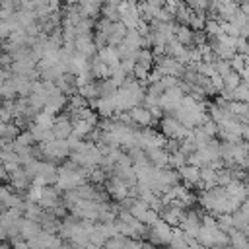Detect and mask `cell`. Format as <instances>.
<instances>
[{
	"instance_id": "6da1fadb",
	"label": "cell",
	"mask_w": 249,
	"mask_h": 249,
	"mask_svg": "<svg viewBox=\"0 0 249 249\" xmlns=\"http://www.w3.org/2000/svg\"><path fill=\"white\" fill-rule=\"evenodd\" d=\"M228 198H230V195H228L226 187H214V189H208V191L200 193L198 202L204 210H208V214L220 216V214H226Z\"/></svg>"
},
{
	"instance_id": "7a4b0ae2",
	"label": "cell",
	"mask_w": 249,
	"mask_h": 249,
	"mask_svg": "<svg viewBox=\"0 0 249 249\" xmlns=\"http://www.w3.org/2000/svg\"><path fill=\"white\" fill-rule=\"evenodd\" d=\"M39 150H41L45 161H51V163L62 161L66 156L72 154L68 140H51V142H43V144H39Z\"/></svg>"
},
{
	"instance_id": "3957f363",
	"label": "cell",
	"mask_w": 249,
	"mask_h": 249,
	"mask_svg": "<svg viewBox=\"0 0 249 249\" xmlns=\"http://www.w3.org/2000/svg\"><path fill=\"white\" fill-rule=\"evenodd\" d=\"M146 237L152 245H169V241L173 237V230L165 220H160V222H156L154 226L148 228Z\"/></svg>"
},
{
	"instance_id": "277c9868",
	"label": "cell",
	"mask_w": 249,
	"mask_h": 249,
	"mask_svg": "<svg viewBox=\"0 0 249 249\" xmlns=\"http://www.w3.org/2000/svg\"><path fill=\"white\" fill-rule=\"evenodd\" d=\"M58 183V167L51 161H41V167H39V175L33 179V185L37 187H49V185H54Z\"/></svg>"
},
{
	"instance_id": "5b68a950",
	"label": "cell",
	"mask_w": 249,
	"mask_h": 249,
	"mask_svg": "<svg viewBox=\"0 0 249 249\" xmlns=\"http://www.w3.org/2000/svg\"><path fill=\"white\" fill-rule=\"evenodd\" d=\"M200 226H202V218L198 216V212H195V210H187L179 228L185 231L187 237L196 239V235H198V231H200Z\"/></svg>"
},
{
	"instance_id": "8992f818",
	"label": "cell",
	"mask_w": 249,
	"mask_h": 249,
	"mask_svg": "<svg viewBox=\"0 0 249 249\" xmlns=\"http://www.w3.org/2000/svg\"><path fill=\"white\" fill-rule=\"evenodd\" d=\"M105 191L109 193V196L111 198H115V200H124V198H128L130 196V187L124 183V181H121L119 177H111V179H107V183H105Z\"/></svg>"
},
{
	"instance_id": "52a82bcc",
	"label": "cell",
	"mask_w": 249,
	"mask_h": 249,
	"mask_svg": "<svg viewBox=\"0 0 249 249\" xmlns=\"http://www.w3.org/2000/svg\"><path fill=\"white\" fill-rule=\"evenodd\" d=\"M74 132V124L70 115H56L54 124H53V134L56 140H68L70 134Z\"/></svg>"
},
{
	"instance_id": "ba28073f",
	"label": "cell",
	"mask_w": 249,
	"mask_h": 249,
	"mask_svg": "<svg viewBox=\"0 0 249 249\" xmlns=\"http://www.w3.org/2000/svg\"><path fill=\"white\" fill-rule=\"evenodd\" d=\"M130 113V119H132V124L134 126H142V128H150L152 124H154V115L150 113V109L148 107H144V105H138V107H134V109H130L128 111Z\"/></svg>"
},
{
	"instance_id": "9c48e42d",
	"label": "cell",
	"mask_w": 249,
	"mask_h": 249,
	"mask_svg": "<svg viewBox=\"0 0 249 249\" xmlns=\"http://www.w3.org/2000/svg\"><path fill=\"white\" fill-rule=\"evenodd\" d=\"M74 45H76V54H82L86 58H91L99 51L93 41V35H80V37H76Z\"/></svg>"
},
{
	"instance_id": "30bf717a",
	"label": "cell",
	"mask_w": 249,
	"mask_h": 249,
	"mask_svg": "<svg viewBox=\"0 0 249 249\" xmlns=\"http://www.w3.org/2000/svg\"><path fill=\"white\" fill-rule=\"evenodd\" d=\"M161 220H165L171 228H179L181 222H183V216H185V208L181 206H175V204H165L163 210L160 212Z\"/></svg>"
},
{
	"instance_id": "8fae6325",
	"label": "cell",
	"mask_w": 249,
	"mask_h": 249,
	"mask_svg": "<svg viewBox=\"0 0 249 249\" xmlns=\"http://www.w3.org/2000/svg\"><path fill=\"white\" fill-rule=\"evenodd\" d=\"M0 202H2V210H8V208H19V210L23 212V206H25V200H23L19 195L12 193V191H10V185L2 187Z\"/></svg>"
},
{
	"instance_id": "7c38bea8",
	"label": "cell",
	"mask_w": 249,
	"mask_h": 249,
	"mask_svg": "<svg viewBox=\"0 0 249 249\" xmlns=\"http://www.w3.org/2000/svg\"><path fill=\"white\" fill-rule=\"evenodd\" d=\"M58 204H62L60 189L45 187V189H43V196H41V200H39V206L45 208V210H53V208H56Z\"/></svg>"
},
{
	"instance_id": "4fadbf2b",
	"label": "cell",
	"mask_w": 249,
	"mask_h": 249,
	"mask_svg": "<svg viewBox=\"0 0 249 249\" xmlns=\"http://www.w3.org/2000/svg\"><path fill=\"white\" fill-rule=\"evenodd\" d=\"M89 72L93 74L95 80H109L113 76V68L105 62L99 60V56H93L89 58Z\"/></svg>"
},
{
	"instance_id": "5bb4252c",
	"label": "cell",
	"mask_w": 249,
	"mask_h": 249,
	"mask_svg": "<svg viewBox=\"0 0 249 249\" xmlns=\"http://www.w3.org/2000/svg\"><path fill=\"white\" fill-rule=\"evenodd\" d=\"M148 156V161L158 167V169H163V167H169V152L165 148H152L146 152Z\"/></svg>"
},
{
	"instance_id": "9a60e30c",
	"label": "cell",
	"mask_w": 249,
	"mask_h": 249,
	"mask_svg": "<svg viewBox=\"0 0 249 249\" xmlns=\"http://www.w3.org/2000/svg\"><path fill=\"white\" fill-rule=\"evenodd\" d=\"M64 107H68V97H66L62 91H56L54 95L49 97V101H47V105H45L43 111H47V113H51V115L56 117Z\"/></svg>"
},
{
	"instance_id": "2e32d148",
	"label": "cell",
	"mask_w": 249,
	"mask_h": 249,
	"mask_svg": "<svg viewBox=\"0 0 249 249\" xmlns=\"http://www.w3.org/2000/svg\"><path fill=\"white\" fill-rule=\"evenodd\" d=\"M97 56H99V60H101V62L109 64L111 68L121 66V56H119V53H117V47L107 45V47H103V49H99V51H97Z\"/></svg>"
},
{
	"instance_id": "e0dca14e",
	"label": "cell",
	"mask_w": 249,
	"mask_h": 249,
	"mask_svg": "<svg viewBox=\"0 0 249 249\" xmlns=\"http://www.w3.org/2000/svg\"><path fill=\"white\" fill-rule=\"evenodd\" d=\"M177 171H179V175H181V179L185 181L187 187H189V185H200V167L187 163V165H183V167L177 169Z\"/></svg>"
},
{
	"instance_id": "ac0fdd59",
	"label": "cell",
	"mask_w": 249,
	"mask_h": 249,
	"mask_svg": "<svg viewBox=\"0 0 249 249\" xmlns=\"http://www.w3.org/2000/svg\"><path fill=\"white\" fill-rule=\"evenodd\" d=\"M41 231H43V228H41V224H39V222L29 220V218H23V222H21V237H23L25 241H29V239L37 237Z\"/></svg>"
},
{
	"instance_id": "d6986e66",
	"label": "cell",
	"mask_w": 249,
	"mask_h": 249,
	"mask_svg": "<svg viewBox=\"0 0 249 249\" xmlns=\"http://www.w3.org/2000/svg\"><path fill=\"white\" fill-rule=\"evenodd\" d=\"M193 241H195V239L187 237L181 228H175V230H173V237H171V241H169V249H189V245H191Z\"/></svg>"
},
{
	"instance_id": "ffe728a7",
	"label": "cell",
	"mask_w": 249,
	"mask_h": 249,
	"mask_svg": "<svg viewBox=\"0 0 249 249\" xmlns=\"http://www.w3.org/2000/svg\"><path fill=\"white\" fill-rule=\"evenodd\" d=\"M175 39L185 47H195V31L189 25H177Z\"/></svg>"
},
{
	"instance_id": "44dd1931",
	"label": "cell",
	"mask_w": 249,
	"mask_h": 249,
	"mask_svg": "<svg viewBox=\"0 0 249 249\" xmlns=\"http://www.w3.org/2000/svg\"><path fill=\"white\" fill-rule=\"evenodd\" d=\"M136 64H140V66H144V68H148V70H154V64H156V56H154V53H152V49H140L138 53H136Z\"/></svg>"
},
{
	"instance_id": "7402d4cb",
	"label": "cell",
	"mask_w": 249,
	"mask_h": 249,
	"mask_svg": "<svg viewBox=\"0 0 249 249\" xmlns=\"http://www.w3.org/2000/svg\"><path fill=\"white\" fill-rule=\"evenodd\" d=\"M230 245L237 249H249V235L241 230H231L230 231Z\"/></svg>"
},
{
	"instance_id": "603a6c76",
	"label": "cell",
	"mask_w": 249,
	"mask_h": 249,
	"mask_svg": "<svg viewBox=\"0 0 249 249\" xmlns=\"http://www.w3.org/2000/svg\"><path fill=\"white\" fill-rule=\"evenodd\" d=\"M21 134V128L16 123H2L0 124V136L2 140H16Z\"/></svg>"
},
{
	"instance_id": "cb8c5ba5",
	"label": "cell",
	"mask_w": 249,
	"mask_h": 249,
	"mask_svg": "<svg viewBox=\"0 0 249 249\" xmlns=\"http://www.w3.org/2000/svg\"><path fill=\"white\" fill-rule=\"evenodd\" d=\"M191 16H193V10L187 6V2H181L173 18H175V21H177L179 25H189V21H191Z\"/></svg>"
},
{
	"instance_id": "d4e9b609",
	"label": "cell",
	"mask_w": 249,
	"mask_h": 249,
	"mask_svg": "<svg viewBox=\"0 0 249 249\" xmlns=\"http://www.w3.org/2000/svg\"><path fill=\"white\" fill-rule=\"evenodd\" d=\"M97 88H99V97H113L119 89V86L109 78V80H99L97 82Z\"/></svg>"
},
{
	"instance_id": "484cf974",
	"label": "cell",
	"mask_w": 249,
	"mask_h": 249,
	"mask_svg": "<svg viewBox=\"0 0 249 249\" xmlns=\"http://www.w3.org/2000/svg\"><path fill=\"white\" fill-rule=\"evenodd\" d=\"M189 27L193 31H204V27H206V12H193Z\"/></svg>"
},
{
	"instance_id": "4316f807",
	"label": "cell",
	"mask_w": 249,
	"mask_h": 249,
	"mask_svg": "<svg viewBox=\"0 0 249 249\" xmlns=\"http://www.w3.org/2000/svg\"><path fill=\"white\" fill-rule=\"evenodd\" d=\"M78 93H80L82 97H86L89 103H91V101H95V99H99V88H97V82H91V84H88V86L80 88V89H78Z\"/></svg>"
},
{
	"instance_id": "83f0119b",
	"label": "cell",
	"mask_w": 249,
	"mask_h": 249,
	"mask_svg": "<svg viewBox=\"0 0 249 249\" xmlns=\"http://www.w3.org/2000/svg\"><path fill=\"white\" fill-rule=\"evenodd\" d=\"M148 210H150V206H148V202H144V200H140V198H136L134 202H132V206H130V214L134 216V218H138L140 222L144 220V216L148 214Z\"/></svg>"
},
{
	"instance_id": "f1b7e54d",
	"label": "cell",
	"mask_w": 249,
	"mask_h": 249,
	"mask_svg": "<svg viewBox=\"0 0 249 249\" xmlns=\"http://www.w3.org/2000/svg\"><path fill=\"white\" fill-rule=\"evenodd\" d=\"M224 78V86L226 88H230V89H235L237 86H241L243 84V78H241V74L239 72H235V70H230L226 76H222Z\"/></svg>"
},
{
	"instance_id": "f546056e",
	"label": "cell",
	"mask_w": 249,
	"mask_h": 249,
	"mask_svg": "<svg viewBox=\"0 0 249 249\" xmlns=\"http://www.w3.org/2000/svg\"><path fill=\"white\" fill-rule=\"evenodd\" d=\"M54 115H51V113H47V111H39L37 115H35V119H33V123H37L39 126H43V128H53V124H54Z\"/></svg>"
},
{
	"instance_id": "4dcf8cb0",
	"label": "cell",
	"mask_w": 249,
	"mask_h": 249,
	"mask_svg": "<svg viewBox=\"0 0 249 249\" xmlns=\"http://www.w3.org/2000/svg\"><path fill=\"white\" fill-rule=\"evenodd\" d=\"M187 163H189V158H187L181 150L169 154V167H171V169H181V167L187 165Z\"/></svg>"
},
{
	"instance_id": "1f68e13d",
	"label": "cell",
	"mask_w": 249,
	"mask_h": 249,
	"mask_svg": "<svg viewBox=\"0 0 249 249\" xmlns=\"http://www.w3.org/2000/svg\"><path fill=\"white\" fill-rule=\"evenodd\" d=\"M218 226H220V230H224V231H231V230H235V224H233V216L231 214H220L218 216Z\"/></svg>"
},
{
	"instance_id": "d6a6232c",
	"label": "cell",
	"mask_w": 249,
	"mask_h": 249,
	"mask_svg": "<svg viewBox=\"0 0 249 249\" xmlns=\"http://www.w3.org/2000/svg\"><path fill=\"white\" fill-rule=\"evenodd\" d=\"M233 101H243V103H249V86H247L245 82L233 89Z\"/></svg>"
},
{
	"instance_id": "836d02e7",
	"label": "cell",
	"mask_w": 249,
	"mask_h": 249,
	"mask_svg": "<svg viewBox=\"0 0 249 249\" xmlns=\"http://www.w3.org/2000/svg\"><path fill=\"white\" fill-rule=\"evenodd\" d=\"M231 181H233V173H231V169H228V167L218 169V187H228Z\"/></svg>"
},
{
	"instance_id": "e575fe53",
	"label": "cell",
	"mask_w": 249,
	"mask_h": 249,
	"mask_svg": "<svg viewBox=\"0 0 249 249\" xmlns=\"http://www.w3.org/2000/svg\"><path fill=\"white\" fill-rule=\"evenodd\" d=\"M230 64H231V68L235 70V72H243L245 68H247V62H245V56H241V54H235L231 60H230Z\"/></svg>"
},
{
	"instance_id": "d590c367",
	"label": "cell",
	"mask_w": 249,
	"mask_h": 249,
	"mask_svg": "<svg viewBox=\"0 0 249 249\" xmlns=\"http://www.w3.org/2000/svg\"><path fill=\"white\" fill-rule=\"evenodd\" d=\"M16 142H18L19 146H33V144H35V138H33V134H31L29 130H23V132L16 138Z\"/></svg>"
},
{
	"instance_id": "8d00e7d4",
	"label": "cell",
	"mask_w": 249,
	"mask_h": 249,
	"mask_svg": "<svg viewBox=\"0 0 249 249\" xmlns=\"http://www.w3.org/2000/svg\"><path fill=\"white\" fill-rule=\"evenodd\" d=\"M202 128H204V132L210 136V138H214V136H218V123L216 121H212V119H208L204 124H202Z\"/></svg>"
},
{
	"instance_id": "74e56055",
	"label": "cell",
	"mask_w": 249,
	"mask_h": 249,
	"mask_svg": "<svg viewBox=\"0 0 249 249\" xmlns=\"http://www.w3.org/2000/svg\"><path fill=\"white\" fill-rule=\"evenodd\" d=\"M237 54H241V56H249V39H245V37H237Z\"/></svg>"
},
{
	"instance_id": "f35d334b",
	"label": "cell",
	"mask_w": 249,
	"mask_h": 249,
	"mask_svg": "<svg viewBox=\"0 0 249 249\" xmlns=\"http://www.w3.org/2000/svg\"><path fill=\"white\" fill-rule=\"evenodd\" d=\"M123 249H144V243H140V239H132V237H128Z\"/></svg>"
},
{
	"instance_id": "ab89813d",
	"label": "cell",
	"mask_w": 249,
	"mask_h": 249,
	"mask_svg": "<svg viewBox=\"0 0 249 249\" xmlns=\"http://www.w3.org/2000/svg\"><path fill=\"white\" fill-rule=\"evenodd\" d=\"M49 8H51V12H60V0H51Z\"/></svg>"
},
{
	"instance_id": "60d3db41",
	"label": "cell",
	"mask_w": 249,
	"mask_h": 249,
	"mask_svg": "<svg viewBox=\"0 0 249 249\" xmlns=\"http://www.w3.org/2000/svg\"><path fill=\"white\" fill-rule=\"evenodd\" d=\"M12 245H14V249H31L25 239H23V241H18V243H12Z\"/></svg>"
},
{
	"instance_id": "b9f144b4",
	"label": "cell",
	"mask_w": 249,
	"mask_h": 249,
	"mask_svg": "<svg viewBox=\"0 0 249 249\" xmlns=\"http://www.w3.org/2000/svg\"><path fill=\"white\" fill-rule=\"evenodd\" d=\"M241 124H243V123H241ZM241 138L249 142V124H243V128H241Z\"/></svg>"
},
{
	"instance_id": "7bdbcfd3",
	"label": "cell",
	"mask_w": 249,
	"mask_h": 249,
	"mask_svg": "<svg viewBox=\"0 0 249 249\" xmlns=\"http://www.w3.org/2000/svg\"><path fill=\"white\" fill-rule=\"evenodd\" d=\"M0 249H14V245H12V243H8V241H4V243L0 245Z\"/></svg>"
},
{
	"instance_id": "ee69618b",
	"label": "cell",
	"mask_w": 249,
	"mask_h": 249,
	"mask_svg": "<svg viewBox=\"0 0 249 249\" xmlns=\"http://www.w3.org/2000/svg\"><path fill=\"white\" fill-rule=\"evenodd\" d=\"M239 121H241L243 124H249V113H247V115H243V117H241Z\"/></svg>"
},
{
	"instance_id": "f6af8a7d",
	"label": "cell",
	"mask_w": 249,
	"mask_h": 249,
	"mask_svg": "<svg viewBox=\"0 0 249 249\" xmlns=\"http://www.w3.org/2000/svg\"><path fill=\"white\" fill-rule=\"evenodd\" d=\"M58 249H72V247H68V245H62V247H58Z\"/></svg>"
}]
</instances>
